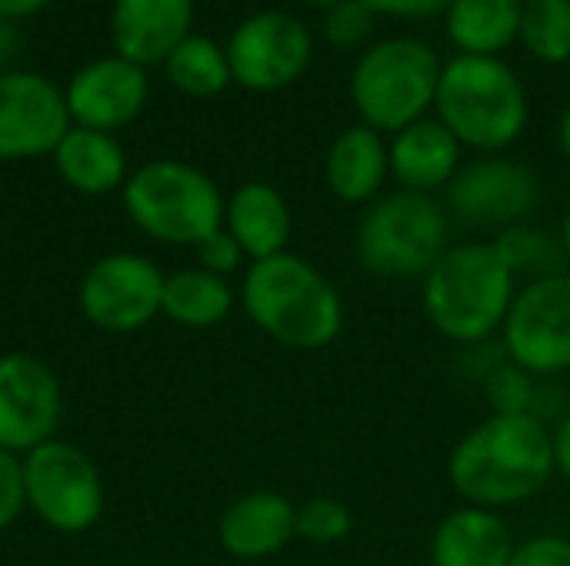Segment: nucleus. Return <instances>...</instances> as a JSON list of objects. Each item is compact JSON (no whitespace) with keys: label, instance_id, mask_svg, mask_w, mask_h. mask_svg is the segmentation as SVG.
Wrapping results in <instances>:
<instances>
[{"label":"nucleus","instance_id":"1","mask_svg":"<svg viewBox=\"0 0 570 566\" xmlns=\"http://www.w3.org/2000/svg\"><path fill=\"white\" fill-rule=\"evenodd\" d=\"M554 470L551 427L538 414H488L448 454V484L461 504L508 510L541 497Z\"/></svg>","mask_w":570,"mask_h":566},{"label":"nucleus","instance_id":"2","mask_svg":"<svg viewBox=\"0 0 570 566\" xmlns=\"http://www.w3.org/2000/svg\"><path fill=\"white\" fill-rule=\"evenodd\" d=\"M518 287L494 240H464L451 244L421 280V310L434 334L461 350L484 347L501 337Z\"/></svg>","mask_w":570,"mask_h":566},{"label":"nucleus","instance_id":"3","mask_svg":"<svg viewBox=\"0 0 570 566\" xmlns=\"http://www.w3.org/2000/svg\"><path fill=\"white\" fill-rule=\"evenodd\" d=\"M240 307L261 334L287 350H324L347 320L344 297L331 277L291 250L247 267Z\"/></svg>","mask_w":570,"mask_h":566},{"label":"nucleus","instance_id":"4","mask_svg":"<svg viewBox=\"0 0 570 566\" xmlns=\"http://www.w3.org/2000/svg\"><path fill=\"white\" fill-rule=\"evenodd\" d=\"M434 117L461 140L464 150L504 153L528 130L531 103L508 60L458 53L441 70Z\"/></svg>","mask_w":570,"mask_h":566},{"label":"nucleus","instance_id":"5","mask_svg":"<svg viewBox=\"0 0 570 566\" xmlns=\"http://www.w3.org/2000/svg\"><path fill=\"white\" fill-rule=\"evenodd\" d=\"M451 247V217L438 197L387 190L364 207L354 230V257L377 280H424Z\"/></svg>","mask_w":570,"mask_h":566},{"label":"nucleus","instance_id":"6","mask_svg":"<svg viewBox=\"0 0 570 566\" xmlns=\"http://www.w3.org/2000/svg\"><path fill=\"white\" fill-rule=\"evenodd\" d=\"M444 60L417 37H391L371 43L351 70V103L361 123L384 137L431 117Z\"/></svg>","mask_w":570,"mask_h":566},{"label":"nucleus","instance_id":"7","mask_svg":"<svg viewBox=\"0 0 570 566\" xmlns=\"http://www.w3.org/2000/svg\"><path fill=\"white\" fill-rule=\"evenodd\" d=\"M224 197L217 183L180 160L144 163L124 183L130 220L164 244H200L224 227Z\"/></svg>","mask_w":570,"mask_h":566},{"label":"nucleus","instance_id":"8","mask_svg":"<svg viewBox=\"0 0 570 566\" xmlns=\"http://www.w3.org/2000/svg\"><path fill=\"white\" fill-rule=\"evenodd\" d=\"M541 180L538 173L504 153H481L464 160L458 177L444 190V210L468 230H511L528 224L541 207Z\"/></svg>","mask_w":570,"mask_h":566},{"label":"nucleus","instance_id":"9","mask_svg":"<svg viewBox=\"0 0 570 566\" xmlns=\"http://www.w3.org/2000/svg\"><path fill=\"white\" fill-rule=\"evenodd\" d=\"M501 354L538 380L570 370V270L518 287L501 327Z\"/></svg>","mask_w":570,"mask_h":566},{"label":"nucleus","instance_id":"10","mask_svg":"<svg viewBox=\"0 0 570 566\" xmlns=\"http://www.w3.org/2000/svg\"><path fill=\"white\" fill-rule=\"evenodd\" d=\"M23 490L30 510L60 534H80L104 510V484L83 450L47 440L23 457Z\"/></svg>","mask_w":570,"mask_h":566},{"label":"nucleus","instance_id":"11","mask_svg":"<svg viewBox=\"0 0 570 566\" xmlns=\"http://www.w3.org/2000/svg\"><path fill=\"white\" fill-rule=\"evenodd\" d=\"M224 50L230 77L240 87L271 93L304 77L314 57V37L304 20L284 10H261L237 23Z\"/></svg>","mask_w":570,"mask_h":566},{"label":"nucleus","instance_id":"12","mask_svg":"<svg viewBox=\"0 0 570 566\" xmlns=\"http://www.w3.org/2000/svg\"><path fill=\"white\" fill-rule=\"evenodd\" d=\"M164 274L140 254H110L97 260L80 284L83 317L107 334L147 327L164 304Z\"/></svg>","mask_w":570,"mask_h":566},{"label":"nucleus","instance_id":"13","mask_svg":"<svg viewBox=\"0 0 570 566\" xmlns=\"http://www.w3.org/2000/svg\"><path fill=\"white\" fill-rule=\"evenodd\" d=\"M67 130V100L47 77L0 73V160L53 153Z\"/></svg>","mask_w":570,"mask_h":566},{"label":"nucleus","instance_id":"14","mask_svg":"<svg viewBox=\"0 0 570 566\" xmlns=\"http://www.w3.org/2000/svg\"><path fill=\"white\" fill-rule=\"evenodd\" d=\"M60 424V384L33 357H0V450L30 454L53 440Z\"/></svg>","mask_w":570,"mask_h":566},{"label":"nucleus","instance_id":"15","mask_svg":"<svg viewBox=\"0 0 570 566\" xmlns=\"http://www.w3.org/2000/svg\"><path fill=\"white\" fill-rule=\"evenodd\" d=\"M67 113L77 127L90 130H117L130 123L147 103V73L144 67L124 57H104L73 73L67 93Z\"/></svg>","mask_w":570,"mask_h":566},{"label":"nucleus","instance_id":"16","mask_svg":"<svg viewBox=\"0 0 570 566\" xmlns=\"http://www.w3.org/2000/svg\"><path fill=\"white\" fill-rule=\"evenodd\" d=\"M387 153H391V180L401 190L428 193V197L444 193L448 183L464 167L461 140L434 113L397 130L387 140Z\"/></svg>","mask_w":570,"mask_h":566},{"label":"nucleus","instance_id":"17","mask_svg":"<svg viewBox=\"0 0 570 566\" xmlns=\"http://www.w3.org/2000/svg\"><path fill=\"white\" fill-rule=\"evenodd\" d=\"M217 540L237 560H267L297 540V504L277 490H250L220 514Z\"/></svg>","mask_w":570,"mask_h":566},{"label":"nucleus","instance_id":"18","mask_svg":"<svg viewBox=\"0 0 570 566\" xmlns=\"http://www.w3.org/2000/svg\"><path fill=\"white\" fill-rule=\"evenodd\" d=\"M190 20L194 0H117L110 20L117 57L137 67L167 60L190 37Z\"/></svg>","mask_w":570,"mask_h":566},{"label":"nucleus","instance_id":"19","mask_svg":"<svg viewBox=\"0 0 570 566\" xmlns=\"http://www.w3.org/2000/svg\"><path fill=\"white\" fill-rule=\"evenodd\" d=\"M391 180L387 137L367 123L341 130L324 157V183L347 207H367L384 197Z\"/></svg>","mask_w":570,"mask_h":566},{"label":"nucleus","instance_id":"20","mask_svg":"<svg viewBox=\"0 0 570 566\" xmlns=\"http://www.w3.org/2000/svg\"><path fill=\"white\" fill-rule=\"evenodd\" d=\"M518 540L498 510L461 504L431 530V566H508Z\"/></svg>","mask_w":570,"mask_h":566},{"label":"nucleus","instance_id":"21","mask_svg":"<svg viewBox=\"0 0 570 566\" xmlns=\"http://www.w3.org/2000/svg\"><path fill=\"white\" fill-rule=\"evenodd\" d=\"M224 230L240 244L250 264L277 257L291 244L294 217L284 193L264 180H250L224 203Z\"/></svg>","mask_w":570,"mask_h":566},{"label":"nucleus","instance_id":"22","mask_svg":"<svg viewBox=\"0 0 570 566\" xmlns=\"http://www.w3.org/2000/svg\"><path fill=\"white\" fill-rule=\"evenodd\" d=\"M524 0H451L444 10L448 40L468 57H501L521 33Z\"/></svg>","mask_w":570,"mask_h":566},{"label":"nucleus","instance_id":"23","mask_svg":"<svg viewBox=\"0 0 570 566\" xmlns=\"http://www.w3.org/2000/svg\"><path fill=\"white\" fill-rule=\"evenodd\" d=\"M60 177L80 193H107L124 183L127 160L120 143L90 127H70L53 150Z\"/></svg>","mask_w":570,"mask_h":566},{"label":"nucleus","instance_id":"24","mask_svg":"<svg viewBox=\"0 0 570 566\" xmlns=\"http://www.w3.org/2000/svg\"><path fill=\"white\" fill-rule=\"evenodd\" d=\"M230 310H234V287L227 284V277L194 267V270H177L164 280L160 314H167L180 327L210 330L224 324Z\"/></svg>","mask_w":570,"mask_h":566},{"label":"nucleus","instance_id":"25","mask_svg":"<svg viewBox=\"0 0 570 566\" xmlns=\"http://www.w3.org/2000/svg\"><path fill=\"white\" fill-rule=\"evenodd\" d=\"M494 247L501 254V260L511 267V274L518 277V284H531V280H544L554 274H568L570 260L561 244L558 230L538 227V224H518L511 230H501L494 237Z\"/></svg>","mask_w":570,"mask_h":566},{"label":"nucleus","instance_id":"26","mask_svg":"<svg viewBox=\"0 0 570 566\" xmlns=\"http://www.w3.org/2000/svg\"><path fill=\"white\" fill-rule=\"evenodd\" d=\"M164 63H167L170 83L190 97H214L234 80L230 63H227V50L217 47L210 37L190 33L184 43L174 47V53Z\"/></svg>","mask_w":570,"mask_h":566},{"label":"nucleus","instance_id":"27","mask_svg":"<svg viewBox=\"0 0 570 566\" xmlns=\"http://www.w3.org/2000/svg\"><path fill=\"white\" fill-rule=\"evenodd\" d=\"M518 40L541 63H568L570 0H524Z\"/></svg>","mask_w":570,"mask_h":566},{"label":"nucleus","instance_id":"28","mask_svg":"<svg viewBox=\"0 0 570 566\" xmlns=\"http://www.w3.org/2000/svg\"><path fill=\"white\" fill-rule=\"evenodd\" d=\"M481 394L491 407V414H538V377H531L528 370H521L518 364H511L504 354L498 364L488 367V374L481 377Z\"/></svg>","mask_w":570,"mask_h":566},{"label":"nucleus","instance_id":"29","mask_svg":"<svg viewBox=\"0 0 570 566\" xmlns=\"http://www.w3.org/2000/svg\"><path fill=\"white\" fill-rule=\"evenodd\" d=\"M354 534V510L337 497H311L297 507V540L314 547L344 544Z\"/></svg>","mask_w":570,"mask_h":566},{"label":"nucleus","instance_id":"30","mask_svg":"<svg viewBox=\"0 0 570 566\" xmlns=\"http://www.w3.org/2000/svg\"><path fill=\"white\" fill-rule=\"evenodd\" d=\"M377 13L361 0H341L324 10V37L337 50H357L371 40Z\"/></svg>","mask_w":570,"mask_h":566},{"label":"nucleus","instance_id":"31","mask_svg":"<svg viewBox=\"0 0 570 566\" xmlns=\"http://www.w3.org/2000/svg\"><path fill=\"white\" fill-rule=\"evenodd\" d=\"M508 566H570V537L564 534H534L518 540Z\"/></svg>","mask_w":570,"mask_h":566},{"label":"nucleus","instance_id":"32","mask_svg":"<svg viewBox=\"0 0 570 566\" xmlns=\"http://www.w3.org/2000/svg\"><path fill=\"white\" fill-rule=\"evenodd\" d=\"M197 260H200L204 270H210V274H217V277H230V274L240 270V264L247 260V254H244L240 244L220 227V230H214L210 237H204V240L197 244Z\"/></svg>","mask_w":570,"mask_h":566},{"label":"nucleus","instance_id":"33","mask_svg":"<svg viewBox=\"0 0 570 566\" xmlns=\"http://www.w3.org/2000/svg\"><path fill=\"white\" fill-rule=\"evenodd\" d=\"M23 504H27L23 460H17V454L0 450V530L10 527L20 517Z\"/></svg>","mask_w":570,"mask_h":566},{"label":"nucleus","instance_id":"34","mask_svg":"<svg viewBox=\"0 0 570 566\" xmlns=\"http://www.w3.org/2000/svg\"><path fill=\"white\" fill-rule=\"evenodd\" d=\"M377 17H397V20H431L451 7V0H361Z\"/></svg>","mask_w":570,"mask_h":566},{"label":"nucleus","instance_id":"35","mask_svg":"<svg viewBox=\"0 0 570 566\" xmlns=\"http://www.w3.org/2000/svg\"><path fill=\"white\" fill-rule=\"evenodd\" d=\"M551 444H554V470L570 484V410L551 427Z\"/></svg>","mask_w":570,"mask_h":566},{"label":"nucleus","instance_id":"36","mask_svg":"<svg viewBox=\"0 0 570 566\" xmlns=\"http://www.w3.org/2000/svg\"><path fill=\"white\" fill-rule=\"evenodd\" d=\"M50 0H0V17H27Z\"/></svg>","mask_w":570,"mask_h":566},{"label":"nucleus","instance_id":"37","mask_svg":"<svg viewBox=\"0 0 570 566\" xmlns=\"http://www.w3.org/2000/svg\"><path fill=\"white\" fill-rule=\"evenodd\" d=\"M558 147H561L564 160H568V163H570V103H568V107H564L561 120H558Z\"/></svg>","mask_w":570,"mask_h":566},{"label":"nucleus","instance_id":"38","mask_svg":"<svg viewBox=\"0 0 570 566\" xmlns=\"http://www.w3.org/2000/svg\"><path fill=\"white\" fill-rule=\"evenodd\" d=\"M558 234H561V244H564V254H568V260H570V200H568V207H564V214H561Z\"/></svg>","mask_w":570,"mask_h":566},{"label":"nucleus","instance_id":"39","mask_svg":"<svg viewBox=\"0 0 570 566\" xmlns=\"http://www.w3.org/2000/svg\"><path fill=\"white\" fill-rule=\"evenodd\" d=\"M304 3H311V7H321V10H327V7H334V3H341V0H304Z\"/></svg>","mask_w":570,"mask_h":566}]
</instances>
